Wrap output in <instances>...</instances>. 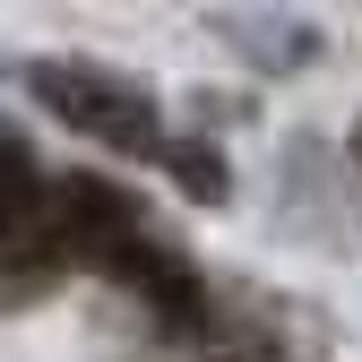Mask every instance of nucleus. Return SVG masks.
<instances>
[{
    "label": "nucleus",
    "mask_w": 362,
    "mask_h": 362,
    "mask_svg": "<svg viewBox=\"0 0 362 362\" xmlns=\"http://www.w3.org/2000/svg\"><path fill=\"white\" fill-rule=\"evenodd\" d=\"M129 242H139V199L121 181H104V173H61L43 190L26 242L9 250V285L35 293V285L69 276V267H112Z\"/></svg>",
    "instance_id": "1"
},
{
    "label": "nucleus",
    "mask_w": 362,
    "mask_h": 362,
    "mask_svg": "<svg viewBox=\"0 0 362 362\" xmlns=\"http://www.w3.org/2000/svg\"><path fill=\"white\" fill-rule=\"evenodd\" d=\"M35 104L61 112V129H86V139H104L121 156H173L164 121H156V95L95 69V61H35Z\"/></svg>",
    "instance_id": "2"
},
{
    "label": "nucleus",
    "mask_w": 362,
    "mask_h": 362,
    "mask_svg": "<svg viewBox=\"0 0 362 362\" xmlns=\"http://www.w3.org/2000/svg\"><path fill=\"white\" fill-rule=\"evenodd\" d=\"M112 276H121V285H139V293L164 310V320H190V310H199V285H190V267H181L173 250H156V242H129V250L112 259Z\"/></svg>",
    "instance_id": "3"
},
{
    "label": "nucleus",
    "mask_w": 362,
    "mask_h": 362,
    "mask_svg": "<svg viewBox=\"0 0 362 362\" xmlns=\"http://www.w3.org/2000/svg\"><path fill=\"white\" fill-rule=\"evenodd\" d=\"M43 207V181H35V147L18 139V129H0V250L26 242V224Z\"/></svg>",
    "instance_id": "4"
},
{
    "label": "nucleus",
    "mask_w": 362,
    "mask_h": 362,
    "mask_svg": "<svg viewBox=\"0 0 362 362\" xmlns=\"http://www.w3.org/2000/svg\"><path fill=\"white\" fill-rule=\"evenodd\" d=\"M354 156H362V129H354Z\"/></svg>",
    "instance_id": "5"
}]
</instances>
